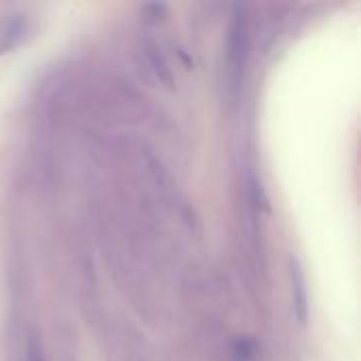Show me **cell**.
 Listing matches in <instances>:
<instances>
[{"label":"cell","instance_id":"4","mask_svg":"<svg viewBox=\"0 0 361 361\" xmlns=\"http://www.w3.org/2000/svg\"><path fill=\"white\" fill-rule=\"evenodd\" d=\"M258 347L250 338H239L233 347V361H258Z\"/></svg>","mask_w":361,"mask_h":361},{"label":"cell","instance_id":"1","mask_svg":"<svg viewBox=\"0 0 361 361\" xmlns=\"http://www.w3.org/2000/svg\"><path fill=\"white\" fill-rule=\"evenodd\" d=\"M247 53V17L241 6L235 8V17L228 25V40H226V63L231 80L237 85L245 66Z\"/></svg>","mask_w":361,"mask_h":361},{"label":"cell","instance_id":"2","mask_svg":"<svg viewBox=\"0 0 361 361\" xmlns=\"http://www.w3.org/2000/svg\"><path fill=\"white\" fill-rule=\"evenodd\" d=\"M292 296H294V313L298 324H307L309 319V292L307 279L298 262H292Z\"/></svg>","mask_w":361,"mask_h":361},{"label":"cell","instance_id":"3","mask_svg":"<svg viewBox=\"0 0 361 361\" xmlns=\"http://www.w3.org/2000/svg\"><path fill=\"white\" fill-rule=\"evenodd\" d=\"M144 55H146V59H148L154 76H157V80L161 85H165L167 89H171L173 87V74H171V68H169L165 55L161 53V49L152 40H146L144 42Z\"/></svg>","mask_w":361,"mask_h":361},{"label":"cell","instance_id":"5","mask_svg":"<svg viewBox=\"0 0 361 361\" xmlns=\"http://www.w3.org/2000/svg\"><path fill=\"white\" fill-rule=\"evenodd\" d=\"M25 361H44V357H42V349H40V345H38V341H36L34 336L27 341V347H25Z\"/></svg>","mask_w":361,"mask_h":361}]
</instances>
